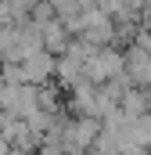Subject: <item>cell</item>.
Here are the masks:
<instances>
[{
  "label": "cell",
  "instance_id": "6",
  "mask_svg": "<svg viewBox=\"0 0 151 155\" xmlns=\"http://www.w3.org/2000/svg\"><path fill=\"white\" fill-rule=\"evenodd\" d=\"M119 112L130 119H144L151 116V90H140V87H130L126 94H122V101H119Z\"/></svg>",
  "mask_w": 151,
  "mask_h": 155
},
{
  "label": "cell",
  "instance_id": "4",
  "mask_svg": "<svg viewBox=\"0 0 151 155\" xmlns=\"http://www.w3.org/2000/svg\"><path fill=\"white\" fill-rule=\"evenodd\" d=\"M126 76L133 87L151 90V54L140 47H126Z\"/></svg>",
  "mask_w": 151,
  "mask_h": 155
},
{
  "label": "cell",
  "instance_id": "5",
  "mask_svg": "<svg viewBox=\"0 0 151 155\" xmlns=\"http://www.w3.org/2000/svg\"><path fill=\"white\" fill-rule=\"evenodd\" d=\"M40 36H43V51H47V54H54V58H61V54L69 51V43H72L69 29H65L58 18L43 22V25H40Z\"/></svg>",
  "mask_w": 151,
  "mask_h": 155
},
{
  "label": "cell",
  "instance_id": "2",
  "mask_svg": "<svg viewBox=\"0 0 151 155\" xmlns=\"http://www.w3.org/2000/svg\"><path fill=\"white\" fill-rule=\"evenodd\" d=\"M119 76H126V51H119V47L97 51L86 61V72H83V79H90L94 87H104V83H112Z\"/></svg>",
  "mask_w": 151,
  "mask_h": 155
},
{
  "label": "cell",
  "instance_id": "3",
  "mask_svg": "<svg viewBox=\"0 0 151 155\" xmlns=\"http://www.w3.org/2000/svg\"><path fill=\"white\" fill-rule=\"evenodd\" d=\"M22 72H25V83L29 87H47L54 79V72H58V58L47 54V51H40V54H33V58L22 61Z\"/></svg>",
  "mask_w": 151,
  "mask_h": 155
},
{
  "label": "cell",
  "instance_id": "7",
  "mask_svg": "<svg viewBox=\"0 0 151 155\" xmlns=\"http://www.w3.org/2000/svg\"><path fill=\"white\" fill-rule=\"evenodd\" d=\"M83 72H86V61H79L76 54H69V51H65V54L58 58V72H54V76H58V83H61L65 90H72L76 83L83 79Z\"/></svg>",
  "mask_w": 151,
  "mask_h": 155
},
{
  "label": "cell",
  "instance_id": "1",
  "mask_svg": "<svg viewBox=\"0 0 151 155\" xmlns=\"http://www.w3.org/2000/svg\"><path fill=\"white\" fill-rule=\"evenodd\" d=\"M0 112L29 123L40 112V87H29V83L25 87H7V83H0Z\"/></svg>",
  "mask_w": 151,
  "mask_h": 155
},
{
  "label": "cell",
  "instance_id": "8",
  "mask_svg": "<svg viewBox=\"0 0 151 155\" xmlns=\"http://www.w3.org/2000/svg\"><path fill=\"white\" fill-rule=\"evenodd\" d=\"M90 155H94V152H90Z\"/></svg>",
  "mask_w": 151,
  "mask_h": 155
}]
</instances>
